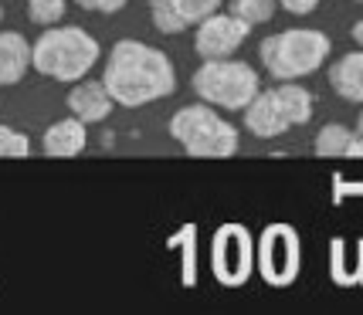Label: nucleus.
Wrapping results in <instances>:
<instances>
[{
  "label": "nucleus",
  "mask_w": 363,
  "mask_h": 315,
  "mask_svg": "<svg viewBox=\"0 0 363 315\" xmlns=\"http://www.w3.org/2000/svg\"><path fill=\"white\" fill-rule=\"evenodd\" d=\"M170 139L180 142V149L187 156H204V159H221L235 156L241 136L238 129L224 119L214 105H184L180 112H174L170 119Z\"/></svg>",
  "instance_id": "nucleus-4"
},
{
  "label": "nucleus",
  "mask_w": 363,
  "mask_h": 315,
  "mask_svg": "<svg viewBox=\"0 0 363 315\" xmlns=\"http://www.w3.org/2000/svg\"><path fill=\"white\" fill-rule=\"evenodd\" d=\"M350 34H353V41L363 47V17L360 21H353V28H350Z\"/></svg>",
  "instance_id": "nucleus-24"
},
{
  "label": "nucleus",
  "mask_w": 363,
  "mask_h": 315,
  "mask_svg": "<svg viewBox=\"0 0 363 315\" xmlns=\"http://www.w3.org/2000/svg\"><path fill=\"white\" fill-rule=\"evenodd\" d=\"M330 51L333 45L323 31H316V28H289V31L269 34L258 47V58H262V68L272 79L299 81L306 75H313L316 68H323Z\"/></svg>",
  "instance_id": "nucleus-3"
},
{
  "label": "nucleus",
  "mask_w": 363,
  "mask_h": 315,
  "mask_svg": "<svg viewBox=\"0 0 363 315\" xmlns=\"http://www.w3.org/2000/svg\"><path fill=\"white\" fill-rule=\"evenodd\" d=\"M190 85H194V92L201 95V102L214 105V109H228V112H245V105L262 92L255 68L248 62H238V58L201 62Z\"/></svg>",
  "instance_id": "nucleus-5"
},
{
  "label": "nucleus",
  "mask_w": 363,
  "mask_h": 315,
  "mask_svg": "<svg viewBox=\"0 0 363 315\" xmlns=\"http://www.w3.org/2000/svg\"><path fill=\"white\" fill-rule=\"evenodd\" d=\"M214 275L228 285H241L252 275V237L245 227H221L214 237Z\"/></svg>",
  "instance_id": "nucleus-8"
},
{
  "label": "nucleus",
  "mask_w": 363,
  "mask_h": 315,
  "mask_svg": "<svg viewBox=\"0 0 363 315\" xmlns=\"http://www.w3.org/2000/svg\"><path fill=\"white\" fill-rule=\"evenodd\" d=\"M245 126H248V132H252L255 139H275V136H282V132H289L292 129V122L285 119L282 105H279V98H275V92H258L245 105Z\"/></svg>",
  "instance_id": "nucleus-9"
},
{
  "label": "nucleus",
  "mask_w": 363,
  "mask_h": 315,
  "mask_svg": "<svg viewBox=\"0 0 363 315\" xmlns=\"http://www.w3.org/2000/svg\"><path fill=\"white\" fill-rule=\"evenodd\" d=\"M28 4V17H31L34 24H58L65 17V7H68V0H24Z\"/></svg>",
  "instance_id": "nucleus-18"
},
{
  "label": "nucleus",
  "mask_w": 363,
  "mask_h": 315,
  "mask_svg": "<svg viewBox=\"0 0 363 315\" xmlns=\"http://www.w3.org/2000/svg\"><path fill=\"white\" fill-rule=\"evenodd\" d=\"M68 109L85 126H92V122L109 119L112 109H116V98L106 88V81H75V88L68 92Z\"/></svg>",
  "instance_id": "nucleus-10"
},
{
  "label": "nucleus",
  "mask_w": 363,
  "mask_h": 315,
  "mask_svg": "<svg viewBox=\"0 0 363 315\" xmlns=\"http://www.w3.org/2000/svg\"><path fill=\"white\" fill-rule=\"evenodd\" d=\"M221 4L224 0H174V7L184 14L187 24H201L204 17L218 14V11H221Z\"/></svg>",
  "instance_id": "nucleus-19"
},
{
  "label": "nucleus",
  "mask_w": 363,
  "mask_h": 315,
  "mask_svg": "<svg viewBox=\"0 0 363 315\" xmlns=\"http://www.w3.org/2000/svg\"><path fill=\"white\" fill-rule=\"evenodd\" d=\"M28 153H31V139L24 132L0 126V156H28Z\"/></svg>",
  "instance_id": "nucleus-20"
},
{
  "label": "nucleus",
  "mask_w": 363,
  "mask_h": 315,
  "mask_svg": "<svg viewBox=\"0 0 363 315\" xmlns=\"http://www.w3.org/2000/svg\"><path fill=\"white\" fill-rule=\"evenodd\" d=\"M357 132H363V109H360V119H357Z\"/></svg>",
  "instance_id": "nucleus-25"
},
{
  "label": "nucleus",
  "mask_w": 363,
  "mask_h": 315,
  "mask_svg": "<svg viewBox=\"0 0 363 315\" xmlns=\"http://www.w3.org/2000/svg\"><path fill=\"white\" fill-rule=\"evenodd\" d=\"M85 122L75 119V115H68V119H58V122H51L45 129V139H41V149H45L48 156H79L82 149L89 146V132H85Z\"/></svg>",
  "instance_id": "nucleus-11"
},
{
  "label": "nucleus",
  "mask_w": 363,
  "mask_h": 315,
  "mask_svg": "<svg viewBox=\"0 0 363 315\" xmlns=\"http://www.w3.org/2000/svg\"><path fill=\"white\" fill-rule=\"evenodd\" d=\"M102 47L85 28L51 24L31 45V68L51 81H82L99 62Z\"/></svg>",
  "instance_id": "nucleus-2"
},
{
  "label": "nucleus",
  "mask_w": 363,
  "mask_h": 315,
  "mask_svg": "<svg viewBox=\"0 0 363 315\" xmlns=\"http://www.w3.org/2000/svg\"><path fill=\"white\" fill-rule=\"evenodd\" d=\"M275 7H279V0H228V11L238 14L241 21H248V24H265L272 21L275 14Z\"/></svg>",
  "instance_id": "nucleus-17"
},
{
  "label": "nucleus",
  "mask_w": 363,
  "mask_h": 315,
  "mask_svg": "<svg viewBox=\"0 0 363 315\" xmlns=\"http://www.w3.org/2000/svg\"><path fill=\"white\" fill-rule=\"evenodd\" d=\"M31 68V45L17 31H0V85H17Z\"/></svg>",
  "instance_id": "nucleus-13"
},
{
  "label": "nucleus",
  "mask_w": 363,
  "mask_h": 315,
  "mask_svg": "<svg viewBox=\"0 0 363 315\" xmlns=\"http://www.w3.org/2000/svg\"><path fill=\"white\" fill-rule=\"evenodd\" d=\"M272 92H275V98H279L285 119L292 122V129L306 126V122L313 119V105H316V98H313L309 88H302L299 81H279Z\"/></svg>",
  "instance_id": "nucleus-14"
},
{
  "label": "nucleus",
  "mask_w": 363,
  "mask_h": 315,
  "mask_svg": "<svg viewBox=\"0 0 363 315\" xmlns=\"http://www.w3.org/2000/svg\"><path fill=\"white\" fill-rule=\"evenodd\" d=\"M279 7L282 11H289V14H313L319 7V0H279Z\"/></svg>",
  "instance_id": "nucleus-22"
},
{
  "label": "nucleus",
  "mask_w": 363,
  "mask_h": 315,
  "mask_svg": "<svg viewBox=\"0 0 363 315\" xmlns=\"http://www.w3.org/2000/svg\"><path fill=\"white\" fill-rule=\"evenodd\" d=\"M82 11H92V14H116V11H123L129 0H75Z\"/></svg>",
  "instance_id": "nucleus-21"
},
{
  "label": "nucleus",
  "mask_w": 363,
  "mask_h": 315,
  "mask_svg": "<svg viewBox=\"0 0 363 315\" xmlns=\"http://www.w3.org/2000/svg\"><path fill=\"white\" fill-rule=\"evenodd\" d=\"M252 34V24L241 21L231 11H218V14L204 17L197 24V34H194V51L201 62H214V58H231L238 47L248 41Z\"/></svg>",
  "instance_id": "nucleus-6"
},
{
  "label": "nucleus",
  "mask_w": 363,
  "mask_h": 315,
  "mask_svg": "<svg viewBox=\"0 0 363 315\" xmlns=\"http://www.w3.org/2000/svg\"><path fill=\"white\" fill-rule=\"evenodd\" d=\"M350 156L363 159V132H357V139H353V146H350Z\"/></svg>",
  "instance_id": "nucleus-23"
},
{
  "label": "nucleus",
  "mask_w": 363,
  "mask_h": 315,
  "mask_svg": "<svg viewBox=\"0 0 363 315\" xmlns=\"http://www.w3.org/2000/svg\"><path fill=\"white\" fill-rule=\"evenodd\" d=\"M150 21L160 34H184L190 28L184 14L174 7V0H150Z\"/></svg>",
  "instance_id": "nucleus-16"
},
{
  "label": "nucleus",
  "mask_w": 363,
  "mask_h": 315,
  "mask_svg": "<svg viewBox=\"0 0 363 315\" xmlns=\"http://www.w3.org/2000/svg\"><path fill=\"white\" fill-rule=\"evenodd\" d=\"M258 268L272 285H289L299 271V237L292 227L275 224L262 234V248H258Z\"/></svg>",
  "instance_id": "nucleus-7"
},
{
  "label": "nucleus",
  "mask_w": 363,
  "mask_h": 315,
  "mask_svg": "<svg viewBox=\"0 0 363 315\" xmlns=\"http://www.w3.org/2000/svg\"><path fill=\"white\" fill-rule=\"evenodd\" d=\"M102 81L112 92L116 105L140 109L177 92V68L167 51L146 41H116Z\"/></svg>",
  "instance_id": "nucleus-1"
},
{
  "label": "nucleus",
  "mask_w": 363,
  "mask_h": 315,
  "mask_svg": "<svg viewBox=\"0 0 363 315\" xmlns=\"http://www.w3.org/2000/svg\"><path fill=\"white\" fill-rule=\"evenodd\" d=\"M326 81H330V88L340 95V98L360 102L363 105V47L360 51H350V55H340V58L330 64Z\"/></svg>",
  "instance_id": "nucleus-12"
},
{
  "label": "nucleus",
  "mask_w": 363,
  "mask_h": 315,
  "mask_svg": "<svg viewBox=\"0 0 363 315\" xmlns=\"http://www.w3.org/2000/svg\"><path fill=\"white\" fill-rule=\"evenodd\" d=\"M357 4H363V0H357Z\"/></svg>",
  "instance_id": "nucleus-27"
},
{
  "label": "nucleus",
  "mask_w": 363,
  "mask_h": 315,
  "mask_svg": "<svg viewBox=\"0 0 363 315\" xmlns=\"http://www.w3.org/2000/svg\"><path fill=\"white\" fill-rule=\"evenodd\" d=\"M0 17H4V7H0Z\"/></svg>",
  "instance_id": "nucleus-26"
},
{
  "label": "nucleus",
  "mask_w": 363,
  "mask_h": 315,
  "mask_svg": "<svg viewBox=\"0 0 363 315\" xmlns=\"http://www.w3.org/2000/svg\"><path fill=\"white\" fill-rule=\"evenodd\" d=\"M357 139V132L343 122H330V126H323L316 132V142H313V149H316V156H330V159H340V156H350V146Z\"/></svg>",
  "instance_id": "nucleus-15"
}]
</instances>
